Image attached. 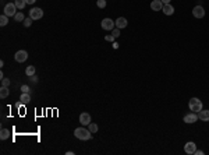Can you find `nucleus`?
<instances>
[{"instance_id":"nucleus-1","label":"nucleus","mask_w":209,"mask_h":155,"mask_svg":"<svg viewBox=\"0 0 209 155\" xmlns=\"http://www.w3.org/2000/svg\"><path fill=\"white\" fill-rule=\"evenodd\" d=\"M74 136H75L78 140L87 141V140H91L92 138V133L88 129H85V127H77V129L74 130Z\"/></svg>"},{"instance_id":"nucleus-2","label":"nucleus","mask_w":209,"mask_h":155,"mask_svg":"<svg viewBox=\"0 0 209 155\" xmlns=\"http://www.w3.org/2000/svg\"><path fill=\"white\" fill-rule=\"evenodd\" d=\"M188 108H190L191 112L198 113L199 110H202V102L198 98H191L190 101H188Z\"/></svg>"},{"instance_id":"nucleus-3","label":"nucleus","mask_w":209,"mask_h":155,"mask_svg":"<svg viewBox=\"0 0 209 155\" xmlns=\"http://www.w3.org/2000/svg\"><path fill=\"white\" fill-rule=\"evenodd\" d=\"M4 14L7 17H14L17 14V7H15L14 3H8L4 6Z\"/></svg>"},{"instance_id":"nucleus-4","label":"nucleus","mask_w":209,"mask_h":155,"mask_svg":"<svg viewBox=\"0 0 209 155\" xmlns=\"http://www.w3.org/2000/svg\"><path fill=\"white\" fill-rule=\"evenodd\" d=\"M100 25H102L103 30L113 31L114 30V25H116V21H113V20H110V18H103L102 23H100Z\"/></svg>"},{"instance_id":"nucleus-5","label":"nucleus","mask_w":209,"mask_h":155,"mask_svg":"<svg viewBox=\"0 0 209 155\" xmlns=\"http://www.w3.org/2000/svg\"><path fill=\"white\" fill-rule=\"evenodd\" d=\"M14 59H15V62H18V63H24V62L28 59L27 50H18V52H15Z\"/></svg>"},{"instance_id":"nucleus-6","label":"nucleus","mask_w":209,"mask_h":155,"mask_svg":"<svg viewBox=\"0 0 209 155\" xmlns=\"http://www.w3.org/2000/svg\"><path fill=\"white\" fill-rule=\"evenodd\" d=\"M29 17L32 20H41L42 17H43V10H42V8H39V7L32 8V10L29 11Z\"/></svg>"},{"instance_id":"nucleus-7","label":"nucleus","mask_w":209,"mask_h":155,"mask_svg":"<svg viewBox=\"0 0 209 155\" xmlns=\"http://www.w3.org/2000/svg\"><path fill=\"white\" fill-rule=\"evenodd\" d=\"M192 15H194L195 18H204L205 17V8L202 7V6H195L192 8Z\"/></svg>"},{"instance_id":"nucleus-8","label":"nucleus","mask_w":209,"mask_h":155,"mask_svg":"<svg viewBox=\"0 0 209 155\" xmlns=\"http://www.w3.org/2000/svg\"><path fill=\"white\" fill-rule=\"evenodd\" d=\"M183 120H184V123H187V125L195 123V122L198 120V113H194V112H191V113H187L186 116L183 117Z\"/></svg>"},{"instance_id":"nucleus-9","label":"nucleus","mask_w":209,"mask_h":155,"mask_svg":"<svg viewBox=\"0 0 209 155\" xmlns=\"http://www.w3.org/2000/svg\"><path fill=\"white\" fill-rule=\"evenodd\" d=\"M80 123L82 126H88L91 123V115L87 113V112H82V113L80 115Z\"/></svg>"},{"instance_id":"nucleus-10","label":"nucleus","mask_w":209,"mask_h":155,"mask_svg":"<svg viewBox=\"0 0 209 155\" xmlns=\"http://www.w3.org/2000/svg\"><path fill=\"white\" fill-rule=\"evenodd\" d=\"M184 151L187 152V154H194L195 151H197V145H195V143H192V141H188V143L184 145Z\"/></svg>"},{"instance_id":"nucleus-11","label":"nucleus","mask_w":209,"mask_h":155,"mask_svg":"<svg viewBox=\"0 0 209 155\" xmlns=\"http://www.w3.org/2000/svg\"><path fill=\"white\" fill-rule=\"evenodd\" d=\"M151 8H152L153 11H160V10L163 8V3H162V0H153L152 3H151Z\"/></svg>"},{"instance_id":"nucleus-12","label":"nucleus","mask_w":209,"mask_h":155,"mask_svg":"<svg viewBox=\"0 0 209 155\" xmlns=\"http://www.w3.org/2000/svg\"><path fill=\"white\" fill-rule=\"evenodd\" d=\"M198 119L202 122H209V110H199L198 112Z\"/></svg>"},{"instance_id":"nucleus-13","label":"nucleus","mask_w":209,"mask_h":155,"mask_svg":"<svg viewBox=\"0 0 209 155\" xmlns=\"http://www.w3.org/2000/svg\"><path fill=\"white\" fill-rule=\"evenodd\" d=\"M127 18H124V17H118L117 20H116V27H117V28H120V30H121V28H125V27H127Z\"/></svg>"},{"instance_id":"nucleus-14","label":"nucleus","mask_w":209,"mask_h":155,"mask_svg":"<svg viewBox=\"0 0 209 155\" xmlns=\"http://www.w3.org/2000/svg\"><path fill=\"white\" fill-rule=\"evenodd\" d=\"M162 11H163L166 15H171L173 13H174V7H173L170 3H169V4H163V8H162Z\"/></svg>"},{"instance_id":"nucleus-15","label":"nucleus","mask_w":209,"mask_h":155,"mask_svg":"<svg viewBox=\"0 0 209 155\" xmlns=\"http://www.w3.org/2000/svg\"><path fill=\"white\" fill-rule=\"evenodd\" d=\"M20 101H21V103H24V105L29 103V101H31V95H29V92H23V95L20 96Z\"/></svg>"},{"instance_id":"nucleus-16","label":"nucleus","mask_w":209,"mask_h":155,"mask_svg":"<svg viewBox=\"0 0 209 155\" xmlns=\"http://www.w3.org/2000/svg\"><path fill=\"white\" fill-rule=\"evenodd\" d=\"M8 94H10V90H8V87H4V85H2V88H0V98H2V99L7 98Z\"/></svg>"},{"instance_id":"nucleus-17","label":"nucleus","mask_w":209,"mask_h":155,"mask_svg":"<svg viewBox=\"0 0 209 155\" xmlns=\"http://www.w3.org/2000/svg\"><path fill=\"white\" fill-rule=\"evenodd\" d=\"M35 71H36V68H35L34 66H28V67L25 68V74H27L28 77L35 76Z\"/></svg>"},{"instance_id":"nucleus-18","label":"nucleus","mask_w":209,"mask_h":155,"mask_svg":"<svg viewBox=\"0 0 209 155\" xmlns=\"http://www.w3.org/2000/svg\"><path fill=\"white\" fill-rule=\"evenodd\" d=\"M14 4H15V7L20 8V10H23L24 7H25V4H27V2L25 0H14Z\"/></svg>"},{"instance_id":"nucleus-19","label":"nucleus","mask_w":209,"mask_h":155,"mask_svg":"<svg viewBox=\"0 0 209 155\" xmlns=\"http://www.w3.org/2000/svg\"><path fill=\"white\" fill-rule=\"evenodd\" d=\"M14 20L17 21V23H21V21H24V20H25V17H24V14L21 11H17V14L14 15Z\"/></svg>"},{"instance_id":"nucleus-20","label":"nucleus","mask_w":209,"mask_h":155,"mask_svg":"<svg viewBox=\"0 0 209 155\" xmlns=\"http://www.w3.org/2000/svg\"><path fill=\"white\" fill-rule=\"evenodd\" d=\"M98 129H99V127H98V125H96V123H89V125H88V130H89L92 134L98 131Z\"/></svg>"},{"instance_id":"nucleus-21","label":"nucleus","mask_w":209,"mask_h":155,"mask_svg":"<svg viewBox=\"0 0 209 155\" xmlns=\"http://www.w3.org/2000/svg\"><path fill=\"white\" fill-rule=\"evenodd\" d=\"M7 24H8V17L6 14H3L0 17V25L4 27V25H7Z\"/></svg>"},{"instance_id":"nucleus-22","label":"nucleus","mask_w":209,"mask_h":155,"mask_svg":"<svg viewBox=\"0 0 209 155\" xmlns=\"http://www.w3.org/2000/svg\"><path fill=\"white\" fill-rule=\"evenodd\" d=\"M8 134H10V131H8L7 129H3L0 131V138H2V140H6V138H8Z\"/></svg>"},{"instance_id":"nucleus-23","label":"nucleus","mask_w":209,"mask_h":155,"mask_svg":"<svg viewBox=\"0 0 209 155\" xmlns=\"http://www.w3.org/2000/svg\"><path fill=\"white\" fill-rule=\"evenodd\" d=\"M96 4H98L99 8H105L106 7V0H96Z\"/></svg>"},{"instance_id":"nucleus-24","label":"nucleus","mask_w":209,"mask_h":155,"mask_svg":"<svg viewBox=\"0 0 209 155\" xmlns=\"http://www.w3.org/2000/svg\"><path fill=\"white\" fill-rule=\"evenodd\" d=\"M23 23H24V27H31V24H32V18H31V17H28V18L24 20Z\"/></svg>"},{"instance_id":"nucleus-25","label":"nucleus","mask_w":209,"mask_h":155,"mask_svg":"<svg viewBox=\"0 0 209 155\" xmlns=\"http://www.w3.org/2000/svg\"><path fill=\"white\" fill-rule=\"evenodd\" d=\"M112 35H113L114 38H118L120 36V28H116V30L112 31Z\"/></svg>"},{"instance_id":"nucleus-26","label":"nucleus","mask_w":209,"mask_h":155,"mask_svg":"<svg viewBox=\"0 0 209 155\" xmlns=\"http://www.w3.org/2000/svg\"><path fill=\"white\" fill-rule=\"evenodd\" d=\"M2 85H4V87H10V80H8V78H3V80H2Z\"/></svg>"},{"instance_id":"nucleus-27","label":"nucleus","mask_w":209,"mask_h":155,"mask_svg":"<svg viewBox=\"0 0 209 155\" xmlns=\"http://www.w3.org/2000/svg\"><path fill=\"white\" fill-rule=\"evenodd\" d=\"M29 90H31V88L28 87V85H25V84L21 87V91H23V92H29Z\"/></svg>"},{"instance_id":"nucleus-28","label":"nucleus","mask_w":209,"mask_h":155,"mask_svg":"<svg viewBox=\"0 0 209 155\" xmlns=\"http://www.w3.org/2000/svg\"><path fill=\"white\" fill-rule=\"evenodd\" d=\"M105 39H106V41H109V42H113L116 38H114L113 35H107V36H106V38H105Z\"/></svg>"},{"instance_id":"nucleus-29","label":"nucleus","mask_w":209,"mask_h":155,"mask_svg":"<svg viewBox=\"0 0 209 155\" xmlns=\"http://www.w3.org/2000/svg\"><path fill=\"white\" fill-rule=\"evenodd\" d=\"M194 154H195V155H204V151H199V150H197Z\"/></svg>"},{"instance_id":"nucleus-30","label":"nucleus","mask_w":209,"mask_h":155,"mask_svg":"<svg viewBox=\"0 0 209 155\" xmlns=\"http://www.w3.org/2000/svg\"><path fill=\"white\" fill-rule=\"evenodd\" d=\"M25 2H27V4H34L36 0H25Z\"/></svg>"},{"instance_id":"nucleus-31","label":"nucleus","mask_w":209,"mask_h":155,"mask_svg":"<svg viewBox=\"0 0 209 155\" xmlns=\"http://www.w3.org/2000/svg\"><path fill=\"white\" fill-rule=\"evenodd\" d=\"M162 3H163V4H169V3H170V0H162Z\"/></svg>"},{"instance_id":"nucleus-32","label":"nucleus","mask_w":209,"mask_h":155,"mask_svg":"<svg viewBox=\"0 0 209 155\" xmlns=\"http://www.w3.org/2000/svg\"><path fill=\"white\" fill-rule=\"evenodd\" d=\"M66 154H67V155H74V152H72V151H67Z\"/></svg>"}]
</instances>
